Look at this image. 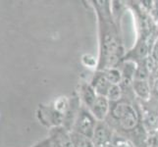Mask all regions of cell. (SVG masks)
I'll use <instances>...</instances> for the list:
<instances>
[{"instance_id":"cell-1","label":"cell","mask_w":158,"mask_h":147,"mask_svg":"<svg viewBox=\"0 0 158 147\" xmlns=\"http://www.w3.org/2000/svg\"><path fill=\"white\" fill-rule=\"evenodd\" d=\"M112 116L118 120L125 130L134 129L138 126L139 118L134 107L125 102H117L112 108Z\"/></svg>"},{"instance_id":"cell-2","label":"cell","mask_w":158,"mask_h":147,"mask_svg":"<svg viewBox=\"0 0 158 147\" xmlns=\"http://www.w3.org/2000/svg\"><path fill=\"white\" fill-rule=\"evenodd\" d=\"M96 125H97L96 119L92 116V114L90 112L81 110L79 114L77 121H76L74 132L92 138Z\"/></svg>"},{"instance_id":"cell-3","label":"cell","mask_w":158,"mask_h":147,"mask_svg":"<svg viewBox=\"0 0 158 147\" xmlns=\"http://www.w3.org/2000/svg\"><path fill=\"white\" fill-rule=\"evenodd\" d=\"M112 133L103 122H98L94 129L92 141L95 147H107L111 144Z\"/></svg>"},{"instance_id":"cell-4","label":"cell","mask_w":158,"mask_h":147,"mask_svg":"<svg viewBox=\"0 0 158 147\" xmlns=\"http://www.w3.org/2000/svg\"><path fill=\"white\" fill-rule=\"evenodd\" d=\"M109 101L105 96H97L94 103L90 107V113L92 114L96 121L102 122L107 116V114L109 112Z\"/></svg>"},{"instance_id":"cell-5","label":"cell","mask_w":158,"mask_h":147,"mask_svg":"<svg viewBox=\"0 0 158 147\" xmlns=\"http://www.w3.org/2000/svg\"><path fill=\"white\" fill-rule=\"evenodd\" d=\"M111 85L112 84L108 81L105 74H101V75L96 76V77L94 78V84H92L91 86L95 90L97 95L106 97V94H107V92H108Z\"/></svg>"},{"instance_id":"cell-6","label":"cell","mask_w":158,"mask_h":147,"mask_svg":"<svg viewBox=\"0 0 158 147\" xmlns=\"http://www.w3.org/2000/svg\"><path fill=\"white\" fill-rule=\"evenodd\" d=\"M134 91L139 98L143 100H148L151 91L148 80H134L133 81Z\"/></svg>"},{"instance_id":"cell-7","label":"cell","mask_w":158,"mask_h":147,"mask_svg":"<svg viewBox=\"0 0 158 147\" xmlns=\"http://www.w3.org/2000/svg\"><path fill=\"white\" fill-rule=\"evenodd\" d=\"M70 139L72 147H95L92 138L79 133L73 132L70 134Z\"/></svg>"},{"instance_id":"cell-8","label":"cell","mask_w":158,"mask_h":147,"mask_svg":"<svg viewBox=\"0 0 158 147\" xmlns=\"http://www.w3.org/2000/svg\"><path fill=\"white\" fill-rule=\"evenodd\" d=\"M97 96L98 95L96 94L95 90L91 85H85L83 88V99L88 107L90 108L92 106Z\"/></svg>"},{"instance_id":"cell-9","label":"cell","mask_w":158,"mask_h":147,"mask_svg":"<svg viewBox=\"0 0 158 147\" xmlns=\"http://www.w3.org/2000/svg\"><path fill=\"white\" fill-rule=\"evenodd\" d=\"M105 76L108 80V81L113 85H119L121 84V81L123 80L122 74L119 70L115 68H111L109 69L107 72L105 73Z\"/></svg>"},{"instance_id":"cell-10","label":"cell","mask_w":158,"mask_h":147,"mask_svg":"<svg viewBox=\"0 0 158 147\" xmlns=\"http://www.w3.org/2000/svg\"><path fill=\"white\" fill-rule=\"evenodd\" d=\"M122 96V89L120 88V85H111L110 88H109L106 98L109 101H113V102H117L120 100V98Z\"/></svg>"},{"instance_id":"cell-11","label":"cell","mask_w":158,"mask_h":147,"mask_svg":"<svg viewBox=\"0 0 158 147\" xmlns=\"http://www.w3.org/2000/svg\"><path fill=\"white\" fill-rule=\"evenodd\" d=\"M149 71L145 66V63L143 65H139L138 69L135 70V80H148Z\"/></svg>"},{"instance_id":"cell-12","label":"cell","mask_w":158,"mask_h":147,"mask_svg":"<svg viewBox=\"0 0 158 147\" xmlns=\"http://www.w3.org/2000/svg\"><path fill=\"white\" fill-rule=\"evenodd\" d=\"M151 57L153 58L156 63L158 62V40L155 42V44L153 45V48H152V52H151Z\"/></svg>"},{"instance_id":"cell-13","label":"cell","mask_w":158,"mask_h":147,"mask_svg":"<svg viewBox=\"0 0 158 147\" xmlns=\"http://www.w3.org/2000/svg\"><path fill=\"white\" fill-rule=\"evenodd\" d=\"M117 147H133L132 144H130L129 142H127V141H125V140H121V141H119V142L116 144Z\"/></svg>"},{"instance_id":"cell-14","label":"cell","mask_w":158,"mask_h":147,"mask_svg":"<svg viewBox=\"0 0 158 147\" xmlns=\"http://www.w3.org/2000/svg\"><path fill=\"white\" fill-rule=\"evenodd\" d=\"M153 91L155 92V94L158 95V79L155 80V83L153 84Z\"/></svg>"},{"instance_id":"cell-15","label":"cell","mask_w":158,"mask_h":147,"mask_svg":"<svg viewBox=\"0 0 158 147\" xmlns=\"http://www.w3.org/2000/svg\"><path fill=\"white\" fill-rule=\"evenodd\" d=\"M155 143H156V145H157V147H158V135H157L156 138H155Z\"/></svg>"}]
</instances>
